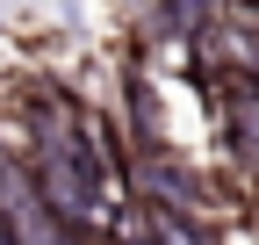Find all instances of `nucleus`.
<instances>
[{"instance_id": "1", "label": "nucleus", "mask_w": 259, "mask_h": 245, "mask_svg": "<svg viewBox=\"0 0 259 245\" xmlns=\"http://www.w3.org/2000/svg\"><path fill=\"white\" fill-rule=\"evenodd\" d=\"M223 137H231V151L259 173V72H223Z\"/></svg>"}, {"instance_id": "2", "label": "nucleus", "mask_w": 259, "mask_h": 245, "mask_svg": "<svg viewBox=\"0 0 259 245\" xmlns=\"http://www.w3.org/2000/svg\"><path fill=\"white\" fill-rule=\"evenodd\" d=\"M144 217V209H137ZM144 238L151 245H223L209 217H144Z\"/></svg>"}]
</instances>
